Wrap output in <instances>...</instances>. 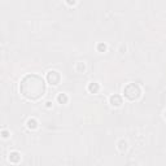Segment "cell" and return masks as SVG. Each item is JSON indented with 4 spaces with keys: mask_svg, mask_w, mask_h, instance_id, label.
I'll return each instance as SVG.
<instances>
[{
    "mask_svg": "<svg viewBox=\"0 0 166 166\" xmlns=\"http://www.w3.org/2000/svg\"><path fill=\"white\" fill-rule=\"evenodd\" d=\"M20 90L25 97L30 99V100H38L45 92V83L42 77L37 75V74H30L22 79Z\"/></svg>",
    "mask_w": 166,
    "mask_h": 166,
    "instance_id": "obj_1",
    "label": "cell"
},
{
    "mask_svg": "<svg viewBox=\"0 0 166 166\" xmlns=\"http://www.w3.org/2000/svg\"><path fill=\"white\" fill-rule=\"evenodd\" d=\"M123 94H125V96L129 99V100H135V99L140 96V88H139V86H136V84L130 83L125 87Z\"/></svg>",
    "mask_w": 166,
    "mask_h": 166,
    "instance_id": "obj_2",
    "label": "cell"
},
{
    "mask_svg": "<svg viewBox=\"0 0 166 166\" xmlns=\"http://www.w3.org/2000/svg\"><path fill=\"white\" fill-rule=\"evenodd\" d=\"M47 80L51 84H59V82H60V74L57 72H55V70H52V72L48 73Z\"/></svg>",
    "mask_w": 166,
    "mask_h": 166,
    "instance_id": "obj_3",
    "label": "cell"
},
{
    "mask_svg": "<svg viewBox=\"0 0 166 166\" xmlns=\"http://www.w3.org/2000/svg\"><path fill=\"white\" fill-rule=\"evenodd\" d=\"M20 158H21V156L17 153V152H13V153L9 154V161L13 162V164H17V162L20 161Z\"/></svg>",
    "mask_w": 166,
    "mask_h": 166,
    "instance_id": "obj_4",
    "label": "cell"
},
{
    "mask_svg": "<svg viewBox=\"0 0 166 166\" xmlns=\"http://www.w3.org/2000/svg\"><path fill=\"white\" fill-rule=\"evenodd\" d=\"M110 103H112V105L118 107V105H121V97L117 96V95H114V96L110 97Z\"/></svg>",
    "mask_w": 166,
    "mask_h": 166,
    "instance_id": "obj_5",
    "label": "cell"
},
{
    "mask_svg": "<svg viewBox=\"0 0 166 166\" xmlns=\"http://www.w3.org/2000/svg\"><path fill=\"white\" fill-rule=\"evenodd\" d=\"M27 126H29L30 129H35V127H37V122H35L34 119H29V122H27Z\"/></svg>",
    "mask_w": 166,
    "mask_h": 166,
    "instance_id": "obj_6",
    "label": "cell"
},
{
    "mask_svg": "<svg viewBox=\"0 0 166 166\" xmlns=\"http://www.w3.org/2000/svg\"><path fill=\"white\" fill-rule=\"evenodd\" d=\"M66 100H68V99H66L65 95H60L59 96V101H66Z\"/></svg>",
    "mask_w": 166,
    "mask_h": 166,
    "instance_id": "obj_7",
    "label": "cell"
},
{
    "mask_svg": "<svg viewBox=\"0 0 166 166\" xmlns=\"http://www.w3.org/2000/svg\"><path fill=\"white\" fill-rule=\"evenodd\" d=\"M90 90H91V91H96V90H97V86H96V84H94V86L91 84V86H90Z\"/></svg>",
    "mask_w": 166,
    "mask_h": 166,
    "instance_id": "obj_8",
    "label": "cell"
},
{
    "mask_svg": "<svg viewBox=\"0 0 166 166\" xmlns=\"http://www.w3.org/2000/svg\"><path fill=\"white\" fill-rule=\"evenodd\" d=\"M69 4H75V0H68Z\"/></svg>",
    "mask_w": 166,
    "mask_h": 166,
    "instance_id": "obj_9",
    "label": "cell"
}]
</instances>
